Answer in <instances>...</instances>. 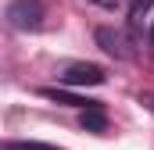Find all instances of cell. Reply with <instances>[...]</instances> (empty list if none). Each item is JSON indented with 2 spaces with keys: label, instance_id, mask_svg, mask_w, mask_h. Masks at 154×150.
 Here are the masks:
<instances>
[{
  "label": "cell",
  "instance_id": "6da1fadb",
  "mask_svg": "<svg viewBox=\"0 0 154 150\" xmlns=\"http://www.w3.org/2000/svg\"><path fill=\"white\" fill-rule=\"evenodd\" d=\"M4 14H7V25L18 32H36L43 25V4L39 0H11Z\"/></svg>",
  "mask_w": 154,
  "mask_h": 150
},
{
  "label": "cell",
  "instance_id": "7a4b0ae2",
  "mask_svg": "<svg viewBox=\"0 0 154 150\" xmlns=\"http://www.w3.org/2000/svg\"><path fill=\"white\" fill-rule=\"evenodd\" d=\"M61 86H104V68L100 64H86V61H75V64H65L61 68Z\"/></svg>",
  "mask_w": 154,
  "mask_h": 150
},
{
  "label": "cell",
  "instance_id": "3957f363",
  "mask_svg": "<svg viewBox=\"0 0 154 150\" xmlns=\"http://www.w3.org/2000/svg\"><path fill=\"white\" fill-rule=\"evenodd\" d=\"M47 100H54V104H65V107H79V111H86V107H93V104H100V100H90V97H79L72 89H57V86H43L39 89Z\"/></svg>",
  "mask_w": 154,
  "mask_h": 150
},
{
  "label": "cell",
  "instance_id": "277c9868",
  "mask_svg": "<svg viewBox=\"0 0 154 150\" xmlns=\"http://www.w3.org/2000/svg\"><path fill=\"white\" fill-rule=\"evenodd\" d=\"M97 43H100V50H108V54H111V57H118V61H125V57H129L125 39H122V32H118V29L100 25V29H97Z\"/></svg>",
  "mask_w": 154,
  "mask_h": 150
},
{
  "label": "cell",
  "instance_id": "5b68a950",
  "mask_svg": "<svg viewBox=\"0 0 154 150\" xmlns=\"http://www.w3.org/2000/svg\"><path fill=\"white\" fill-rule=\"evenodd\" d=\"M82 129L93 132V136H104V132H108V114H104L100 104H93V107L82 111Z\"/></svg>",
  "mask_w": 154,
  "mask_h": 150
},
{
  "label": "cell",
  "instance_id": "8992f818",
  "mask_svg": "<svg viewBox=\"0 0 154 150\" xmlns=\"http://www.w3.org/2000/svg\"><path fill=\"white\" fill-rule=\"evenodd\" d=\"M151 7H154V0H129V18H133V25H140V18H143Z\"/></svg>",
  "mask_w": 154,
  "mask_h": 150
},
{
  "label": "cell",
  "instance_id": "52a82bcc",
  "mask_svg": "<svg viewBox=\"0 0 154 150\" xmlns=\"http://www.w3.org/2000/svg\"><path fill=\"white\" fill-rule=\"evenodd\" d=\"M4 150H57L50 143H36V140H25V143H4Z\"/></svg>",
  "mask_w": 154,
  "mask_h": 150
},
{
  "label": "cell",
  "instance_id": "ba28073f",
  "mask_svg": "<svg viewBox=\"0 0 154 150\" xmlns=\"http://www.w3.org/2000/svg\"><path fill=\"white\" fill-rule=\"evenodd\" d=\"M93 4H100V7H108V11H115V7L122 4V0H93Z\"/></svg>",
  "mask_w": 154,
  "mask_h": 150
},
{
  "label": "cell",
  "instance_id": "9c48e42d",
  "mask_svg": "<svg viewBox=\"0 0 154 150\" xmlns=\"http://www.w3.org/2000/svg\"><path fill=\"white\" fill-rule=\"evenodd\" d=\"M151 46H154V29H151Z\"/></svg>",
  "mask_w": 154,
  "mask_h": 150
}]
</instances>
